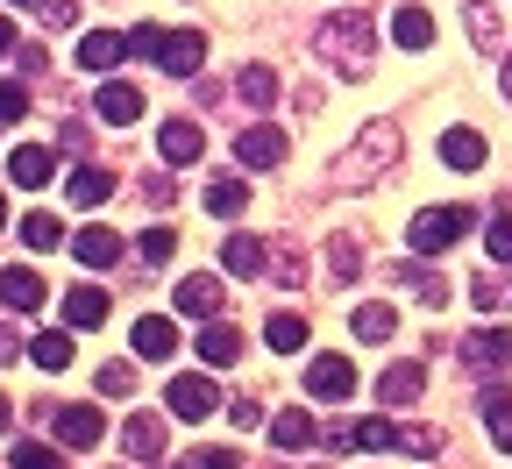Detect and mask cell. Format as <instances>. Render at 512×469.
<instances>
[{"mask_svg":"<svg viewBox=\"0 0 512 469\" xmlns=\"http://www.w3.org/2000/svg\"><path fill=\"white\" fill-rule=\"evenodd\" d=\"M313 57L328 64L335 79H370V57H377V29H370V15H356V8L328 15V22L313 29Z\"/></svg>","mask_w":512,"mask_h":469,"instance_id":"obj_1","label":"cell"},{"mask_svg":"<svg viewBox=\"0 0 512 469\" xmlns=\"http://www.w3.org/2000/svg\"><path fill=\"white\" fill-rule=\"evenodd\" d=\"M128 50L150 57L157 72H171V79H192V72L207 64V36H200V29H157V22H136V29H128Z\"/></svg>","mask_w":512,"mask_h":469,"instance_id":"obj_2","label":"cell"},{"mask_svg":"<svg viewBox=\"0 0 512 469\" xmlns=\"http://www.w3.org/2000/svg\"><path fill=\"white\" fill-rule=\"evenodd\" d=\"M392 157H399V121H370L363 136L342 150V171L328 178L335 192H356L363 178H377V171H392Z\"/></svg>","mask_w":512,"mask_h":469,"instance_id":"obj_3","label":"cell"},{"mask_svg":"<svg viewBox=\"0 0 512 469\" xmlns=\"http://www.w3.org/2000/svg\"><path fill=\"white\" fill-rule=\"evenodd\" d=\"M470 221H477L470 207H420L406 235H413V249H420V256H441L448 242H463V235H470Z\"/></svg>","mask_w":512,"mask_h":469,"instance_id":"obj_4","label":"cell"},{"mask_svg":"<svg viewBox=\"0 0 512 469\" xmlns=\"http://www.w3.org/2000/svg\"><path fill=\"white\" fill-rule=\"evenodd\" d=\"M164 406H171V420H214L221 413V384L207 370H185V377L164 384Z\"/></svg>","mask_w":512,"mask_h":469,"instance_id":"obj_5","label":"cell"},{"mask_svg":"<svg viewBox=\"0 0 512 469\" xmlns=\"http://www.w3.org/2000/svg\"><path fill=\"white\" fill-rule=\"evenodd\" d=\"M328 441L335 448H356V455H384V448H399V427L384 420V413H370V420H335Z\"/></svg>","mask_w":512,"mask_h":469,"instance_id":"obj_6","label":"cell"},{"mask_svg":"<svg viewBox=\"0 0 512 469\" xmlns=\"http://www.w3.org/2000/svg\"><path fill=\"white\" fill-rule=\"evenodd\" d=\"M235 164H242V171H271V164H285V128L249 121L242 136H235Z\"/></svg>","mask_w":512,"mask_h":469,"instance_id":"obj_7","label":"cell"},{"mask_svg":"<svg viewBox=\"0 0 512 469\" xmlns=\"http://www.w3.org/2000/svg\"><path fill=\"white\" fill-rule=\"evenodd\" d=\"M306 391L320 398V406H342V398L356 391V363L349 356H313L306 363Z\"/></svg>","mask_w":512,"mask_h":469,"instance_id":"obj_8","label":"cell"},{"mask_svg":"<svg viewBox=\"0 0 512 469\" xmlns=\"http://www.w3.org/2000/svg\"><path fill=\"white\" fill-rule=\"evenodd\" d=\"M50 427H57V448H93V441L107 434V420H100L93 406H57Z\"/></svg>","mask_w":512,"mask_h":469,"instance_id":"obj_9","label":"cell"},{"mask_svg":"<svg viewBox=\"0 0 512 469\" xmlns=\"http://www.w3.org/2000/svg\"><path fill=\"white\" fill-rule=\"evenodd\" d=\"M128 342H136V356H143V363H164V356H178V327H171L164 313H143Z\"/></svg>","mask_w":512,"mask_h":469,"instance_id":"obj_10","label":"cell"},{"mask_svg":"<svg viewBox=\"0 0 512 469\" xmlns=\"http://www.w3.org/2000/svg\"><path fill=\"white\" fill-rule=\"evenodd\" d=\"M50 299V285L29 271V263H15V271H0V306H15V313H36Z\"/></svg>","mask_w":512,"mask_h":469,"instance_id":"obj_11","label":"cell"},{"mask_svg":"<svg viewBox=\"0 0 512 469\" xmlns=\"http://www.w3.org/2000/svg\"><path fill=\"white\" fill-rule=\"evenodd\" d=\"M121 448L136 455V462H164V420H157V413H128Z\"/></svg>","mask_w":512,"mask_h":469,"instance_id":"obj_12","label":"cell"},{"mask_svg":"<svg viewBox=\"0 0 512 469\" xmlns=\"http://www.w3.org/2000/svg\"><path fill=\"white\" fill-rule=\"evenodd\" d=\"M157 150H164V164H200L207 136H200V121H164L157 128Z\"/></svg>","mask_w":512,"mask_h":469,"instance_id":"obj_13","label":"cell"},{"mask_svg":"<svg viewBox=\"0 0 512 469\" xmlns=\"http://www.w3.org/2000/svg\"><path fill=\"white\" fill-rule=\"evenodd\" d=\"M420 391H427V363H392V370L377 377V398H384V406H413Z\"/></svg>","mask_w":512,"mask_h":469,"instance_id":"obj_14","label":"cell"},{"mask_svg":"<svg viewBox=\"0 0 512 469\" xmlns=\"http://www.w3.org/2000/svg\"><path fill=\"white\" fill-rule=\"evenodd\" d=\"M8 178H15L22 192H36V185H50V178H57V157H50L43 143H22V150L8 157Z\"/></svg>","mask_w":512,"mask_h":469,"instance_id":"obj_15","label":"cell"},{"mask_svg":"<svg viewBox=\"0 0 512 469\" xmlns=\"http://www.w3.org/2000/svg\"><path fill=\"white\" fill-rule=\"evenodd\" d=\"M93 107H100V121H107V128H128V121L143 114V93H136V86H121V79H107V86L93 93Z\"/></svg>","mask_w":512,"mask_h":469,"instance_id":"obj_16","label":"cell"},{"mask_svg":"<svg viewBox=\"0 0 512 469\" xmlns=\"http://www.w3.org/2000/svg\"><path fill=\"white\" fill-rule=\"evenodd\" d=\"M100 320H107V292L100 285H72V292H64V327H72V334H86Z\"/></svg>","mask_w":512,"mask_h":469,"instance_id":"obj_17","label":"cell"},{"mask_svg":"<svg viewBox=\"0 0 512 469\" xmlns=\"http://www.w3.org/2000/svg\"><path fill=\"white\" fill-rule=\"evenodd\" d=\"M477 413H484V427H491V441L512 455V391H498V384H484L477 391Z\"/></svg>","mask_w":512,"mask_h":469,"instance_id":"obj_18","label":"cell"},{"mask_svg":"<svg viewBox=\"0 0 512 469\" xmlns=\"http://www.w3.org/2000/svg\"><path fill=\"white\" fill-rule=\"evenodd\" d=\"M121 57H128V36H114V29H86V43H79V64H86V72H114Z\"/></svg>","mask_w":512,"mask_h":469,"instance_id":"obj_19","label":"cell"},{"mask_svg":"<svg viewBox=\"0 0 512 469\" xmlns=\"http://www.w3.org/2000/svg\"><path fill=\"white\" fill-rule=\"evenodd\" d=\"M441 164L448 171H484V136H477V128H448V136H441Z\"/></svg>","mask_w":512,"mask_h":469,"instance_id":"obj_20","label":"cell"},{"mask_svg":"<svg viewBox=\"0 0 512 469\" xmlns=\"http://www.w3.org/2000/svg\"><path fill=\"white\" fill-rule=\"evenodd\" d=\"M72 256L93 263V271H107V263H121V235H114V228H79V235H72Z\"/></svg>","mask_w":512,"mask_h":469,"instance_id":"obj_21","label":"cell"},{"mask_svg":"<svg viewBox=\"0 0 512 469\" xmlns=\"http://www.w3.org/2000/svg\"><path fill=\"white\" fill-rule=\"evenodd\" d=\"M505 356H512V334H505V327H484V334H470V342H463V363H470V370H498Z\"/></svg>","mask_w":512,"mask_h":469,"instance_id":"obj_22","label":"cell"},{"mask_svg":"<svg viewBox=\"0 0 512 469\" xmlns=\"http://www.w3.org/2000/svg\"><path fill=\"white\" fill-rule=\"evenodd\" d=\"M392 43L399 50H434V15L427 8H399L392 15Z\"/></svg>","mask_w":512,"mask_h":469,"instance_id":"obj_23","label":"cell"},{"mask_svg":"<svg viewBox=\"0 0 512 469\" xmlns=\"http://www.w3.org/2000/svg\"><path fill=\"white\" fill-rule=\"evenodd\" d=\"M64 192H72V207H100V199L114 192V171H100V164H79L72 178H64Z\"/></svg>","mask_w":512,"mask_h":469,"instance_id":"obj_24","label":"cell"},{"mask_svg":"<svg viewBox=\"0 0 512 469\" xmlns=\"http://www.w3.org/2000/svg\"><path fill=\"white\" fill-rule=\"evenodd\" d=\"M178 313L214 320V313H221V285H214V278H178Z\"/></svg>","mask_w":512,"mask_h":469,"instance_id":"obj_25","label":"cell"},{"mask_svg":"<svg viewBox=\"0 0 512 469\" xmlns=\"http://www.w3.org/2000/svg\"><path fill=\"white\" fill-rule=\"evenodd\" d=\"M221 263H228V271H235V278H256V271H264V263H271V249H264V242H256V235H228V249H221Z\"/></svg>","mask_w":512,"mask_h":469,"instance_id":"obj_26","label":"cell"},{"mask_svg":"<svg viewBox=\"0 0 512 469\" xmlns=\"http://www.w3.org/2000/svg\"><path fill=\"white\" fill-rule=\"evenodd\" d=\"M200 356H207L214 370H228V363L242 356V334H235V327H221V320H207V327H200Z\"/></svg>","mask_w":512,"mask_h":469,"instance_id":"obj_27","label":"cell"},{"mask_svg":"<svg viewBox=\"0 0 512 469\" xmlns=\"http://www.w3.org/2000/svg\"><path fill=\"white\" fill-rule=\"evenodd\" d=\"M29 356H36V370H72V327H50V334H36V342H29Z\"/></svg>","mask_w":512,"mask_h":469,"instance_id":"obj_28","label":"cell"},{"mask_svg":"<svg viewBox=\"0 0 512 469\" xmlns=\"http://www.w3.org/2000/svg\"><path fill=\"white\" fill-rule=\"evenodd\" d=\"M356 342H392V327H399V313L384 306V299H370V306H356Z\"/></svg>","mask_w":512,"mask_h":469,"instance_id":"obj_29","label":"cell"},{"mask_svg":"<svg viewBox=\"0 0 512 469\" xmlns=\"http://www.w3.org/2000/svg\"><path fill=\"white\" fill-rule=\"evenodd\" d=\"M242 207H249V185H242V178H214V185H207V214L235 221Z\"/></svg>","mask_w":512,"mask_h":469,"instance_id":"obj_30","label":"cell"},{"mask_svg":"<svg viewBox=\"0 0 512 469\" xmlns=\"http://www.w3.org/2000/svg\"><path fill=\"white\" fill-rule=\"evenodd\" d=\"M264 342H271L278 356H299V349H306V320H299V313H271V327H264Z\"/></svg>","mask_w":512,"mask_h":469,"instance_id":"obj_31","label":"cell"},{"mask_svg":"<svg viewBox=\"0 0 512 469\" xmlns=\"http://www.w3.org/2000/svg\"><path fill=\"white\" fill-rule=\"evenodd\" d=\"M356 271H363V249L349 235H335L328 242V285H356Z\"/></svg>","mask_w":512,"mask_h":469,"instance_id":"obj_32","label":"cell"},{"mask_svg":"<svg viewBox=\"0 0 512 469\" xmlns=\"http://www.w3.org/2000/svg\"><path fill=\"white\" fill-rule=\"evenodd\" d=\"M235 86H242L249 107H271V100H278V72H271V64H242V79H235Z\"/></svg>","mask_w":512,"mask_h":469,"instance_id":"obj_33","label":"cell"},{"mask_svg":"<svg viewBox=\"0 0 512 469\" xmlns=\"http://www.w3.org/2000/svg\"><path fill=\"white\" fill-rule=\"evenodd\" d=\"M22 242H29V249H57V242H64V221H57V214H43V207H36V214H29V221H22Z\"/></svg>","mask_w":512,"mask_h":469,"instance_id":"obj_34","label":"cell"},{"mask_svg":"<svg viewBox=\"0 0 512 469\" xmlns=\"http://www.w3.org/2000/svg\"><path fill=\"white\" fill-rule=\"evenodd\" d=\"M463 22H470L477 50H491V43H498V8H491V0H470V8H463Z\"/></svg>","mask_w":512,"mask_h":469,"instance_id":"obj_35","label":"cell"},{"mask_svg":"<svg viewBox=\"0 0 512 469\" xmlns=\"http://www.w3.org/2000/svg\"><path fill=\"white\" fill-rule=\"evenodd\" d=\"M271 441H278V448H306V441H313V420H306V413H278V420H271Z\"/></svg>","mask_w":512,"mask_h":469,"instance_id":"obj_36","label":"cell"},{"mask_svg":"<svg viewBox=\"0 0 512 469\" xmlns=\"http://www.w3.org/2000/svg\"><path fill=\"white\" fill-rule=\"evenodd\" d=\"M171 249H178V235H171V228H150V235L136 242V256H143V263H171Z\"/></svg>","mask_w":512,"mask_h":469,"instance_id":"obj_37","label":"cell"},{"mask_svg":"<svg viewBox=\"0 0 512 469\" xmlns=\"http://www.w3.org/2000/svg\"><path fill=\"white\" fill-rule=\"evenodd\" d=\"M93 384H100L107 398H128V391H136V370H128V363H107V370H100Z\"/></svg>","mask_w":512,"mask_h":469,"instance_id":"obj_38","label":"cell"},{"mask_svg":"<svg viewBox=\"0 0 512 469\" xmlns=\"http://www.w3.org/2000/svg\"><path fill=\"white\" fill-rule=\"evenodd\" d=\"M271 271H278V285H306V263H299V249H271Z\"/></svg>","mask_w":512,"mask_h":469,"instance_id":"obj_39","label":"cell"},{"mask_svg":"<svg viewBox=\"0 0 512 469\" xmlns=\"http://www.w3.org/2000/svg\"><path fill=\"white\" fill-rule=\"evenodd\" d=\"M22 114H29V86L8 79V86H0V121H22Z\"/></svg>","mask_w":512,"mask_h":469,"instance_id":"obj_40","label":"cell"},{"mask_svg":"<svg viewBox=\"0 0 512 469\" xmlns=\"http://www.w3.org/2000/svg\"><path fill=\"white\" fill-rule=\"evenodd\" d=\"M36 15H43L50 29H72V22H79V0H36Z\"/></svg>","mask_w":512,"mask_h":469,"instance_id":"obj_41","label":"cell"},{"mask_svg":"<svg viewBox=\"0 0 512 469\" xmlns=\"http://www.w3.org/2000/svg\"><path fill=\"white\" fill-rule=\"evenodd\" d=\"M178 469H235V448H192Z\"/></svg>","mask_w":512,"mask_h":469,"instance_id":"obj_42","label":"cell"},{"mask_svg":"<svg viewBox=\"0 0 512 469\" xmlns=\"http://www.w3.org/2000/svg\"><path fill=\"white\" fill-rule=\"evenodd\" d=\"M399 448H406V455H434L441 434H434V427H399Z\"/></svg>","mask_w":512,"mask_h":469,"instance_id":"obj_43","label":"cell"},{"mask_svg":"<svg viewBox=\"0 0 512 469\" xmlns=\"http://www.w3.org/2000/svg\"><path fill=\"white\" fill-rule=\"evenodd\" d=\"M15 469H64V455H57V448H36V441H29V448H15Z\"/></svg>","mask_w":512,"mask_h":469,"instance_id":"obj_44","label":"cell"},{"mask_svg":"<svg viewBox=\"0 0 512 469\" xmlns=\"http://www.w3.org/2000/svg\"><path fill=\"white\" fill-rule=\"evenodd\" d=\"M228 420H235V427H256V420H264V398H249V391L228 398Z\"/></svg>","mask_w":512,"mask_h":469,"instance_id":"obj_45","label":"cell"},{"mask_svg":"<svg viewBox=\"0 0 512 469\" xmlns=\"http://www.w3.org/2000/svg\"><path fill=\"white\" fill-rule=\"evenodd\" d=\"M484 242H491V256H498V263H512V214H498Z\"/></svg>","mask_w":512,"mask_h":469,"instance_id":"obj_46","label":"cell"},{"mask_svg":"<svg viewBox=\"0 0 512 469\" xmlns=\"http://www.w3.org/2000/svg\"><path fill=\"white\" fill-rule=\"evenodd\" d=\"M470 299H477V313H491V306L505 299V285H498V278H477V285H470Z\"/></svg>","mask_w":512,"mask_h":469,"instance_id":"obj_47","label":"cell"},{"mask_svg":"<svg viewBox=\"0 0 512 469\" xmlns=\"http://www.w3.org/2000/svg\"><path fill=\"white\" fill-rule=\"evenodd\" d=\"M15 356H22V327L0 320V363H15Z\"/></svg>","mask_w":512,"mask_h":469,"instance_id":"obj_48","label":"cell"},{"mask_svg":"<svg viewBox=\"0 0 512 469\" xmlns=\"http://www.w3.org/2000/svg\"><path fill=\"white\" fill-rule=\"evenodd\" d=\"M0 57H15V22L0 15Z\"/></svg>","mask_w":512,"mask_h":469,"instance_id":"obj_49","label":"cell"},{"mask_svg":"<svg viewBox=\"0 0 512 469\" xmlns=\"http://www.w3.org/2000/svg\"><path fill=\"white\" fill-rule=\"evenodd\" d=\"M498 86H505V100H512V50H505V72H498Z\"/></svg>","mask_w":512,"mask_h":469,"instance_id":"obj_50","label":"cell"},{"mask_svg":"<svg viewBox=\"0 0 512 469\" xmlns=\"http://www.w3.org/2000/svg\"><path fill=\"white\" fill-rule=\"evenodd\" d=\"M8 420H15V413H8V398H0V434H8Z\"/></svg>","mask_w":512,"mask_h":469,"instance_id":"obj_51","label":"cell"},{"mask_svg":"<svg viewBox=\"0 0 512 469\" xmlns=\"http://www.w3.org/2000/svg\"><path fill=\"white\" fill-rule=\"evenodd\" d=\"M0 228H8V199H0Z\"/></svg>","mask_w":512,"mask_h":469,"instance_id":"obj_52","label":"cell"},{"mask_svg":"<svg viewBox=\"0 0 512 469\" xmlns=\"http://www.w3.org/2000/svg\"><path fill=\"white\" fill-rule=\"evenodd\" d=\"M15 8H36V0H15Z\"/></svg>","mask_w":512,"mask_h":469,"instance_id":"obj_53","label":"cell"}]
</instances>
